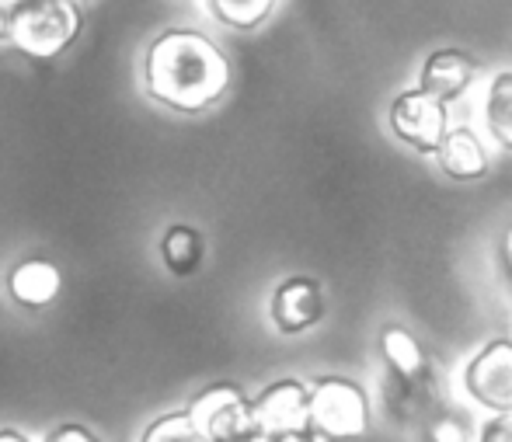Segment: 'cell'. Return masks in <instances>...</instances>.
<instances>
[{"instance_id": "1", "label": "cell", "mask_w": 512, "mask_h": 442, "mask_svg": "<svg viewBox=\"0 0 512 442\" xmlns=\"http://www.w3.org/2000/svg\"><path fill=\"white\" fill-rule=\"evenodd\" d=\"M230 84L227 56L203 32L171 28L157 35L147 53V88L175 112H206Z\"/></svg>"}, {"instance_id": "2", "label": "cell", "mask_w": 512, "mask_h": 442, "mask_svg": "<svg viewBox=\"0 0 512 442\" xmlns=\"http://www.w3.org/2000/svg\"><path fill=\"white\" fill-rule=\"evenodd\" d=\"M81 25V0H21L7 11V42L28 60H56Z\"/></svg>"}, {"instance_id": "3", "label": "cell", "mask_w": 512, "mask_h": 442, "mask_svg": "<svg viewBox=\"0 0 512 442\" xmlns=\"http://www.w3.org/2000/svg\"><path fill=\"white\" fill-rule=\"evenodd\" d=\"M314 439H356L370 429V397L349 376H317L310 383Z\"/></svg>"}, {"instance_id": "4", "label": "cell", "mask_w": 512, "mask_h": 442, "mask_svg": "<svg viewBox=\"0 0 512 442\" xmlns=\"http://www.w3.org/2000/svg\"><path fill=\"white\" fill-rule=\"evenodd\" d=\"M387 126L411 150L436 157L443 136L450 133V105L425 88H408L394 94L387 108Z\"/></svg>"}, {"instance_id": "5", "label": "cell", "mask_w": 512, "mask_h": 442, "mask_svg": "<svg viewBox=\"0 0 512 442\" xmlns=\"http://www.w3.org/2000/svg\"><path fill=\"white\" fill-rule=\"evenodd\" d=\"M192 418L199 425V436L209 442H248L258 439L255 422V401L244 397L234 383H216L206 387L196 401L189 404Z\"/></svg>"}, {"instance_id": "6", "label": "cell", "mask_w": 512, "mask_h": 442, "mask_svg": "<svg viewBox=\"0 0 512 442\" xmlns=\"http://www.w3.org/2000/svg\"><path fill=\"white\" fill-rule=\"evenodd\" d=\"M255 422L258 439H314L310 387L304 380H293V376L269 383L255 397Z\"/></svg>"}, {"instance_id": "7", "label": "cell", "mask_w": 512, "mask_h": 442, "mask_svg": "<svg viewBox=\"0 0 512 442\" xmlns=\"http://www.w3.org/2000/svg\"><path fill=\"white\" fill-rule=\"evenodd\" d=\"M464 394L478 408L512 411V338H492L464 366Z\"/></svg>"}, {"instance_id": "8", "label": "cell", "mask_w": 512, "mask_h": 442, "mask_svg": "<svg viewBox=\"0 0 512 442\" xmlns=\"http://www.w3.org/2000/svg\"><path fill=\"white\" fill-rule=\"evenodd\" d=\"M272 324L279 335H304L324 317V289L310 275H290L276 286L269 303Z\"/></svg>"}, {"instance_id": "9", "label": "cell", "mask_w": 512, "mask_h": 442, "mask_svg": "<svg viewBox=\"0 0 512 442\" xmlns=\"http://www.w3.org/2000/svg\"><path fill=\"white\" fill-rule=\"evenodd\" d=\"M478 77H481L478 56H471L467 49L446 46L422 60V67H418V88L432 91L436 98H443L446 105H457V101L474 88Z\"/></svg>"}, {"instance_id": "10", "label": "cell", "mask_w": 512, "mask_h": 442, "mask_svg": "<svg viewBox=\"0 0 512 442\" xmlns=\"http://www.w3.org/2000/svg\"><path fill=\"white\" fill-rule=\"evenodd\" d=\"M380 355H384V373L394 380H411V383H436V366L432 355L422 349L415 335L405 324H384L380 328Z\"/></svg>"}, {"instance_id": "11", "label": "cell", "mask_w": 512, "mask_h": 442, "mask_svg": "<svg viewBox=\"0 0 512 442\" xmlns=\"http://www.w3.org/2000/svg\"><path fill=\"white\" fill-rule=\"evenodd\" d=\"M436 161L443 168V175L457 181H478L492 171L485 143L471 126H450V133L443 136V143L436 150Z\"/></svg>"}, {"instance_id": "12", "label": "cell", "mask_w": 512, "mask_h": 442, "mask_svg": "<svg viewBox=\"0 0 512 442\" xmlns=\"http://www.w3.org/2000/svg\"><path fill=\"white\" fill-rule=\"evenodd\" d=\"M11 286V296L21 303V307H49L60 293L63 279H60V268L53 262H21L7 279Z\"/></svg>"}, {"instance_id": "13", "label": "cell", "mask_w": 512, "mask_h": 442, "mask_svg": "<svg viewBox=\"0 0 512 442\" xmlns=\"http://www.w3.org/2000/svg\"><path fill=\"white\" fill-rule=\"evenodd\" d=\"M161 258H164V265H168V272L196 275L206 258L203 234H199L196 227H189V223H175V227H168V234L161 237Z\"/></svg>"}, {"instance_id": "14", "label": "cell", "mask_w": 512, "mask_h": 442, "mask_svg": "<svg viewBox=\"0 0 512 442\" xmlns=\"http://www.w3.org/2000/svg\"><path fill=\"white\" fill-rule=\"evenodd\" d=\"M485 126L499 147L512 150V70H499L485 91Z\"/></svg>"}, {"instance_id": "15", "label": "cell", "mask_w": 512, "mask_h": 442, "mask_svg": "<svg viewBox=\"0 0 512 442\" xmlns=\"http://www.w3.org/2000/svg\"><path fill=\"white\" fill-rule=\"evenodd\" d=\"M206 4L220 25L237 28V32H251L276 11V0H206Z\"/></svg>"}, {"instance_id": "16", "label": "cell", "mask_w": 512, "mask_h": 442, "mask_svg": "<svg viewBox=\"0 0 512 442\" xmlns=\"http://www.w3.org/2000/svg\"><path fill=\"white\" fill-rule=\"evenodd\" d=\"M143 439L147 442H164V439L192 442V439H203V436H199V425H196V418H192V411L185 408V411H175V415L157 418V422L143 432Z\"/></svg>"}, {"instance_id": "17", "label": "cell", "mask_w": 512, "mask_h": 442, "mask_svg": "<svg viewBox=\"0 0 512 442\" xmlns=\"http://www.w3.org/2000/svg\"><path fill=\"white\" fill-rule=\"evenodd\" d=\"M481 439L485 442H512V411H492V418L481 425Z\"/></svg>"}, {"instance_id": "18", "label": "cell", "mask_w": 512, "mask_h": 442, "mask_svg": "<svg viewBox=\"0 0 512 442\" xmlns=\"http://www.w3.org/2000/svg\"><path fill=\"white\" fill-rule=\"evenodd\" d=\"M56 442H70V439H81V442H91V439H95V436H91V432L88 429H84V425H63V429L60 432H56V436H53Z\"/></svg>"}, {"instance_id": "19", "label": "cell", "mask_w": 512, "mask_h": 442, "mask_svg": "<svg viewBox=\"0 0 512 442\" xmlns=\"http://www.w3.org/2000/svg\"><path fill=\"white\" fill-rule=\"evenodd\" d=\"M499 262H502V272H506V279L512 282V227L502 234V248H499Z\"/></svg>"}, {"instance_id": "20", "label": "cell", "mask_w": 512, "mask_h": 442, "mask_svg": "<svg viewBox=\"0 0 512 442\" xmlns=\"http://www.w3.org/2000/svg\"><path fill=\"white\" fill-rule=\"evenodd\" d=\"M0 439H7V442H21V439H28L25 432H14V429H4L0 432Z\"/></svg>"}, {"instance_id": "21", "label": "cell", "mask_w": 512, "mask_h": 442, "mask_svg": "<svg viewBox=\"0 0 512 442\" xmlns=\"http://www.w3.org/2000/svg\"><path fill=\"white\" fill-rule=\"evenodd\" d=\"M14 4H21V0H0V7H7V11H11Z\"/></svg>"}, {"instance_id": "22", "label": "cell", "mask_w": 512, "mask_h": 442, "mask_svg": "<svg viewBox=\"0 0 512 442\" xmlns=\"http://www.w3.org/2000/svg\"><path fill=\"white\" fill-rule=\"evenodd\" d=\"M81 4H84V0H81Z\"/></svg>"}]
</instances>
